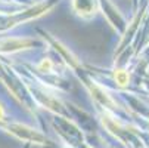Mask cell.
<instances>
[{"label":"cell","mask_w":149,"mask_h":148,"mask_svg":"<svg viewBox=\"0 0 149 148\" xmlns=\"http://www.w3.org/2000/svg\"><path fill=\"white\" fill-rule=\"evenodd\" d=\"M129 80H130L129 73H125L124 70H118V71H115V81H117L118 86H121V88L127 86V84H129Z\"/></svg>","instance_id":"3"},{"label":"cell","mask_w":149,"mask_h":148,"mask_svg":"<svg viewBox=\"0 0 149 148\" xmlns=\"http://www.w3.org/2000/svg\"><path fill=\"white\" fill-rule=\"evenodd\" d=\"M9 129L12 133H15L18 138L25 139V141H33V142H45V136L38 133L37 130H33L31 128H27V126L22 124H10Z\"/></svg>","instance_id":"1"},{"label":"cell","mask_w":149,"mask_h":148,"mask_svg":"<svg viewBox=\"0 0 149 148\" xmlns=\"http://www.w3.org/2000/svg\"><path fill=\"white\" fill-rule=\"evenodd\" d=\"M2 117H3V107L0 105V119H2Z\"/></svg>","instance_id":"5"},{"label":"cell","mask_w":149,"mask_h":148,"mask_svg":"<svg viewBox=\"0 0 149 148\" xmlns=\"http://www.w3.org/2000/svg\"><path fill=\"white\" fill-rule=\"evenodd\" d=\"M33 45V41L28 40V39H8V40H3L0 41V51H19V49H24V48H28Z\"/></svg>","instance_id":"2"},{"label":"cell","mask_w":149,"mask_h":148,"mask_svg":"<svg viewBox=\"0 0 149 148\" xmlns=\"http://www.w3.org/2000/svg\"><path fill=\"white\" fill-rule=\"evenodd\" d=\"M40 68H45V70H47V71H50V68H52V62L47 59V61H43V64L40 65Z\"/></svg>","instance_id":"4"}]
</instances>
